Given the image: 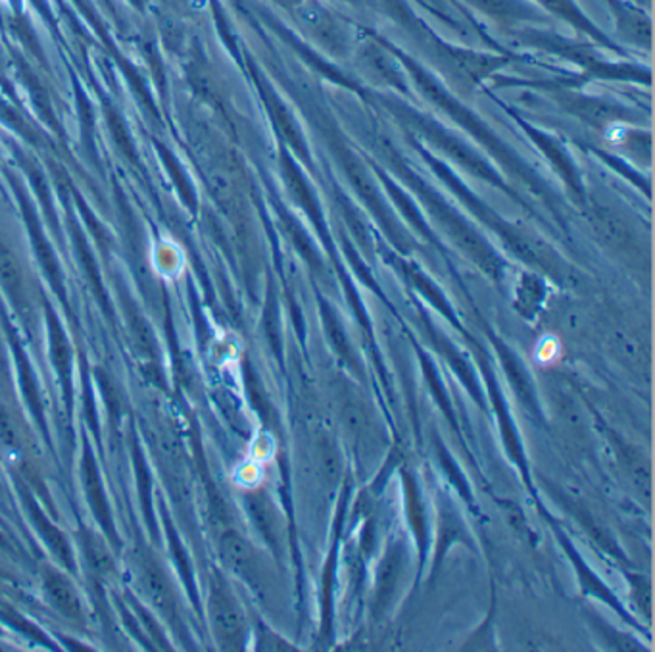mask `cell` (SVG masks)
<instances>
[{
  "label": "cell",
  "mask_w": 655,
  "mask_h": 652,
  "mask_svg": "<svg viewBox=\"0 0 655 652\" xmlns=\"http://www.w3.org/2000/svg\"><path fill=\"white\" fill-rule=\"evenodd\" d=\"M45 591H47L50 605L55 606L58 613L63 614L66 618H80V597H78L75 589L71 587L62 575L48 573L47 581H45Z\"/></svg>",
  "instance_id": "1"
},
{
  "label": "cell",
  "mask_w": 655,
  "mask_h": 652,
  "mask_svg": "<svg viewBox=\"0 0 655 652\" xmlns=\"http://www.w3.org/2000/svg\"><path fill=\"white\" fill-rule=\"evenodd\" d=\"M558 350H560L558 341L553 337H546L545 341L540 342V347H538V359L545 360V362H552L558 357Z\"/></svg>",
  "instance_id": "6"
},
{
  "label": "cell",
  "mask_w": 655,
  "mask_h": 652,
  "mask_svg": "<svg viewBox=\"0 0 655 652\" xmlns=\"http://www.w3.org/2000/svg\"><path fill=\"white\" fill-rule=\"evenodd\" d=\"M141 583L147 597L151 598L160 610H166L172 606V589L159 568L147 566L141 573Z\"/></svg>",
  "instance_id": "2"
},
{
  "label": "cell",
  "mask_w": 655,
  "mask_h": 652,
  "mask_svg": "<svg viewBox=\"0 0 655 652\" xmlns=\"http://www.w3.org/2000/svg\"><path fill=\"white\" fill-rule=\"evenodd\" d=\"M212 614L215 628L222 636L233 637L241 631V614L230 598H213Z\"/></svg>",
  "instance_id": "3"
},
{
  "label": "cell",
  "mask_w": 655,
  "mask_h": 652,
  "mask_svg": "<svg viewBox=\"0 0 655 652\" xmlns=\"http://www.w3.org/2000/svg\"><path fill=\"white\" fill-rule=\"evenodd\" d=\"M87 557L93 568H96V572L110 573L114 570V562H112L110 555H108V550L104 549L101 543H89Z\"/></svg>",
  "instance_id": "5"
},
{
  "label": "cell",
  "mask_w": 655,
  "mask_h": 652,
  "mask_svg": "<svg viewBox=\"0 0 655 652\" xmlns=\"http://www.w3.org/2000/svg\"><path fill=\"white\" fill-rule=\"evenodd\" d=\"M223 558L227 560V564L233 566L237 572L245 570L246 564L250 562V552L246 547L245 542L237 535H227L223 539Z\"/></svg>",
  "instance_id": "4"
}]
</instances>
